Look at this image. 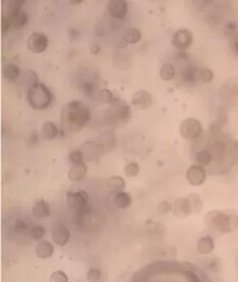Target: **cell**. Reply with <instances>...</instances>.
Wrapping results in <instances>:
<instances>
[{
	"instance_id": "f907efd6",
	"label": "cell",
	"mask_w": 238,
	"mask_h": 282,
	"mask_svg": "<svg viewBox=\"0 0 238 282\" xmlns=\"http://www.w3.org/2000/svg\"><path fill=\"white\" fill-rule=\"evenodd\" d=\"M236 263H237V268L238 269V256L237 257V260H236Z\"/></svg>"
},
{
	"instance_id": "5b68a950",
	"label": "cell",
	"mask_w": 238,
	"mask_h": 282,
	"mask_svg": "<svg viewBox=\"0 0 238 282\" xmlns=\"http://www.w3.org/2000/svg\"><path fill=\"white\" fill-rule=\"evenodd\" d=\"M89 196L86 191L80 190L76 193L68 192L67 193V205L71 210H74L77 214L78 222L81 226L83 216L88 212Z\"/></svg>"
},
{
	"instance_id": "ba28073f",
	"label": "cell",
	"mask_w": 238,
	"mask_h": 282,
	"mask_svg": "<svg viewBox=\"0 0 238 282\" xmlns=\"http://www.w3.org/2000/svg\"><path fill=\"white\" fill-rule=\"evenodd\" d=\"M238 163V141L230 140L226 142V149L223 161L221 166V170L226 171L234 167Z\"/></svg>"
},
{
	"instance_id": "681fc988",
	"label": "cell",
	"mask_w": 238,
	"mask_h": 282,
	"mask_svg": "<svg viewBox=\"0 0 238 282\" xmlns=\"http://www.w3.org/2000/svg\"><path fill=\"white\" fill-rule=\"evenodd\" d=\"M83 1V0H71L70 2H71V4H74V5H78V4H81Z\"/></svg>"
},
{
	"instance_id": "6da1fadb",
	"label": "cell",
	"mask_w": 238,
	"mask_h": 282,
	"mask_svg": "<svg viewBox=\"0 0 238 282\" xmlns=\"http://www.w3.org/2000/svg\"><path fill=\"white\" fill-rule=\"evenodd\" d=\"M91 118L88 106L80 100H73L64 106L61 113L62 124L67 130L79 133Z\"/></svg>"
},
{
	"instance_id": "44dd1931",
	"label": "cell",
	"mask_w": 238,
	"mask_h": 282,
	"mask_svg": "<svg viewBox=\"0 0 238 282\" xmlns=\"http://www.w3.org/2000/svg\"><path fill=\"white\" fill-rule=\"evenodd\" d=\"M41 134L44 139L52 140L59 135V129L53 122L47 121L43 124Z\"/></svg>"
},
{
	"instance_id": "ffe728a7",
	"label": "cell",
	"mask_w": 238,
	"mask_h": 282,
	"mask_svg": "<svg viewBox=\"0 0 238 282\" xmlns=\"http://www.w3.org/2000/svg\"><path fill=\"white\" fill-rule=\"evenodd\" d=\"M214 249V241L210 236L206 235L201 237L197 242V251L203 255L210 254Z\"/></svg>"
},
{
	"instance_id": "603a6c76",
	"label": "cell",
	"mask_w": 238,
	"mask_h": 282,
	"mask_svg": "<svg viewBox=\"0 0 238 282\" xmlns=\"http://www.w3.org/2000/svg\"><path fill=\"white\" fill-rule=\"evenodd\" d=\"M6 17L10 19L12 25L18 29L24 27L29 21L28 14L24 12H20L15 15H7Z\"/></svg>"
},
{
	"instance_id": "1f68e13d",
	"label": "cell",
	"mask_w": 238,
	"mask_h": 282,
	"mask_svg": "<svg viewBox=\"0 0 238 282\" xmlns=\"http://www.w3.org/2000/svg\"><path fill=\"white\" fill-rule=\"evenodd\" d=\"M141 38L142 33L140 30L137 28H132L125 34L124 39L127 44H135L140 42Z\"/></svg>"
},
{
	"instance_id": "2e32d148",
	"label": "cell",
	"mask_w": 238,
	"mask_h": 282,
	"mask_svg": "<svg viewBox=\"0 0 238 282\" xmlns=\"http://www.w3.org/2000/svg\"><path fill=\"white\" fill-rule=\"evenodd\" d=\"M108 9L112 18L123 19L127 12L128 4L125 0H111Z\"/></svg>"
},
{
	"instance_id": "83f0119b",
	"label": "cell",
	"mask_w": 238,
	"mask_h": 282,
	"mask_svg": "<svg viewBox=\"0 0 238 282\" xmlns=\"http://www.w3.org/2000/svg\"><path fill=\"white\" fill-rule=\"evenodd\" d=\"M114 203L119 208L126 209L132 203V196L126 192H120L116 194Z\"/></svg>"
},
{
	"instance_id": "d6986e66",
	"label": "cell",
	"mask_w": 238,
	"mask_h": 282,
	"mask_svg": "<svg viewBox=\"0 0 238 282\" xmlns=\"http://www.w3.org/2000/svg\"><path fill=\"white\" fill-rule=\"evenodd\" d=\"M54 247L51 242L47 240H42L36 245L35 253L40 259H48L53 256Z\"/></svg>"
},
{
	"instance_id": "ab89813d",
	"label": "cell",
	"mask_w": 238,
	"mask_h": 282,
	"mask_svg": "<svg viewBox=\"0 0 238 282\" xmlns=\"http://www.w3.org/2000/svg\"><path fill=\"white\" fill-rule=\"evenodd\" d=\"M94 83L91 81H84L80 85V90L84 95L87 97H91L94 94Z\"/></svg>"
},
{
	"instance_id": "4fadbf2b",
	"label": "cell",
	"mask_w": 238,
	"mask_h": 282,
	"mask_svg": "<svg viewBox=\"0 0 238 282\" xmlns=\"http://www.w3.org/2000/svg\"><path fill=\"white\" fill-rule=\"evenodd\" d=\"M132 103L137 109L141 111L148 109L153 103L152 94L146 90H139L134 94Z\"/></svg>"
},
{
	"instance_id": "d4e9b609",
	"label": "cell",
	"mask_w": 238,
	"mask_h": 282,
	"mask_svg": "<svg viewBox=\"0 0 238 282\" xmlns=\"http://www.w3.org/2000/svg\"><path fill=\"white\" fill-rule=\"evenodd\" d=\"M191 207L192 213L193 214H198L201 213L204 207V202L199 195L196 193H191L188 194L187 196Z\"/></svg>"
},
{
	"instance_id": "d590c367",
	"label": "cell",
	"mask_w": 238,
	"mask_h": 282,
	"mask_svg": "<svg viewBox=\"0 0 238 282\" xmlns=\"http://www.w3.org/2000/svg\"><path fill=\"white\" fill-rule=\"evenodd\" d=\"M25 1L22 0H13L10 1L8 4V12L7 15H15L21 12V9L22 8L23 5Z\"/></svg>"
},
{
	"instance_id": "7402d4cb",
	"label": "cell",
	"mask_w": 238,
	"mask_h": 282,
	"mask_svg": "<svg viewBox=\"0 0 238 282\" xmlns=\"http://www.w3.org/2000/svg\"><path fill=\"white\" fill-rule=\"evenodd\" d=\"M32 213L36 217H48L51 215V210L48 203L42 199L36 202L34 206L32 208Z\"/></svg>"
},
{
	"instance_id": "e575fe53",
	"label": "cell",
	"mask_w": 238,
	"mask_h": 282,
	"mask_svg": "<svg viewBox=\"0 0 238 282\" xmlns=\"http://www.w3.org/2000/svg\"><path fill=\"white\" fill-rule=\"evenodd\" d=\"M125 173L127 176L134 178L140 173V167L137 163L130 162L127 163L125 167Z\"/></svg>"
},
{
	"instance_id": "7a4b0ae2",
	"label": "cell",
	"mask_w": 238,
	"mask_h": 282,
	"mask_svg": "<svg viewBox=\"0 0 238 282\" xmlns=\"http://www.w3.org/2000/svg\"><path fill=\"white\" fill-rule=\"evenodd\" d=\"M205 224L211 232L225 235L238 230V216L233 213L213 210L207 213Z\"/></svg>"
},
{
	"instance_id": "7c38bea8",
	"label": "cell",
	"mask_w": 238,
	"mask_h": 282,
	"mask_svg": "<svg viewBox=\"0 0 238 282\" xmlns=\"http://www.w3.org/2000/svg\"><path fill=\"white\" fill-rule=\"evenodd\" d=\"M193 40V33L189 30H179L174 34L172 43L178 50H185L191 45Z\"/></svg>"
},
{
	"instance_id": "52a82bcc",
	"label": "cell",
	"mask_w": 238,
	"mask_h": 282,
	"mask_svg": "<svg viewBox=\"0 0 238 282\" xmlns=\"http://www.w3.org/2000/svg\"><path fill=\"white\" fill-rule=\"evenodd\" d=\"M80 150L83 152L84 160L85 161H97L105 154V147L102 143L89 141L82 144Z\"/></svg>"
},
{
	"instance_id": "4dcf8cb0",
	"label": "cell",
	"mask_w": 238,
	"mask_h": 282,
	"mask_svg": "<svg viewBox=\"0 0 238 282\" xmlns=\"http://www.w3.org/2000/svg\"><path fill=\"white\" fill-rule=\"evenodd\" d=\"M175 75V68L171 64H165L160 69V77L163 81H171Z\"/></svg>"
},
{
	"instance_id": "4316f807",
	"label": "cell",
	"mask_w": 238,
	"mask_h": 282,
	"mask_svg": "<svg viewBox=\"0 0 238 282\" xmlns=\"http://www.w3.org/2000/svg\"><path fill=\"white\" fill-rule=\"evenodd\" d=\"M198 68L193 66H189L184 68L182 72V79L184 82L188 84H193L198 81L197 75Z\"/></svg>"
},
{
	"instance_id": "836d02e7",
	"label": "cell",
	"mask_w": 238,
	"mask_h": 282,
	"mask_svg": "<svg viewBox=\"0 0 238 282\" xmlns=\"http://www.w3.org/2000/svg\"><path fill=\"white\" fill-rule=\"evenodd\" d=\"M97 99L99 101L108 104L114 100L113 94L108 88H103L97 93Z\"/></svg>"
},
{
	"instance_id": "7dc6e473",
	"label": "cell",
	"mask_w": 238,
	"mask_h": 282,
	"mask_svg": "<svg viewBox=\"0 0 238 282\" xmlns=\"http://www.w3.org/2000/svg\"><path fill=\"white\" fill-rule=\"evenodd\" d=\"M38 141H39V134H38L37 131H36L30 136L28 141V146H30V147H33L37 143Z\"/></svg>"
},
{
	"instance_id": "f1b7e54d",
	"label": "cell",
	"mask_w": 238,
	"mask_h": 282,
	"mask_svg": "<svg viewBox=\"0 0 238 282\" xmlns=\"http://www.w3.org/2000/svg\"><path fill=\"white\" fill-rule=\"evenodd\" d=\"M20 75V70L17 66L13 64H9L3 68V76L4 79L9 81H15Z\"/></svg>"
},
{
	"instance_id": "ee69618b",
	"label": "cell",
	"mask_w": 238,
	"mask_h": 282,
	"mask_svg": "<svg viewBox=\"0 0 238 282\" xmlns=\"http://www.w3.org/2000/svg\"><path fill=\"white\" fill-rule=\"evenodd\" d=\"M15 229L17 232H24L27 230V224L21 219H16L15 222Z\"/></svg>"
},
{
	"instance_id": "cb8c5ba5",
	"label": "cell",
	"mask_w": 238,
	"mask_h": 282,
	"mask_svg": "<svg viewBox=\"0 0 238 282\" xmlns=\"http://www.w3.org/2000/svg\"><path fill=\"white\" fill-rule=\"evenodd\" d=\"M125 185V181L123 178L120 176H112L107 181V187L112 193H115L116 194L120 192H123L124 190Z\"/></svg>"
},
{
	"instance_id": "e0dca14e",
	"label": "cell",
	"mask_w": 238,
	"mask_h": 282,
	"mask_svg": "<svg viewBox=\"0 0 238 282\" xmlns=\"http://www.w3.org/2000/svg\"><path fill=\"white\" fill-rule=\"evenodd\" d=\"M147 234L150 239L155 241L162 240L165 235V228L160 222L148 221L146 222Z\"/></svg>"
},
{
	"instance_id": "74e56055",
	"label": "cell",
	"mask_w": 238,
	"mask_h": 282,
	"mask_svg": "<svg viewBox=\"0 0 238 282\" xmlns=\"http://www.w3.org/2000/svg\"><path fill=\"white\" fill-rule=\"evenodd\" d=\"M24 83L26 85H28L29 88L39 83L37 74L33 71H28L24 75ZM28 88V89H29Z\"/></svg>"
},
{
	"instance_id": "f6af8a7d",
	"label": "cell",
	"mask_w": 238,
	"mask_h": 282,
	"mask_svg": "<svg viewBox=\"0 0 238 282\" xmlns=\"http://www.w3.org/2000/svg\"><path fill=\"white\" fill-rule=\"evenodd\" d=\"M231 36V47L232 50L234 51L235 54L238 56V33L237 31L230 35Z\"/></svg>"
},
{
	"instance_id": "277c9868",
	"label": "cell",
	"mask_w": 238,
	"mask_h": 282,
	"mask_svg": "<svg viewBox=\"0 0 238 282\" xmlns=\"http://www.w3.org/2000/svg\"><path fill=\"white\" fill-rule=\"evenodd\" d=\"M53 95L44 83H38L30 87L27 91V100L33 109L42 110L51 105Z\"/></svg>"
},
{
	"instance_id": "8992f818",
	"label": "cell",
	"mask_w": 238,
	"mask_h": 282,
	"mask_svg": "<svg viewBox=\"0 0 238 282\" xmlns=\"http://www.w3.org/2000/svg\"><path fill=\"white\" fill-rule=\"evenodd\" d=\"M179 130L183 138L189 141H193L201 136L203 127L199 120L196 118H189L181 122Z\"/></svg>"
},
{
	"instance_id": "bcb514c9",
	"label": "cell",
	"mask_w": 238,
	"mask_h": 282,
	"mask_svg": "<svg viewBox=\"0 0 238 282\" xmlns=\"http://www.w3.org/2000/svg\"><path fill=\"white\" fill-rule=\"evenodd\" d=\"M11 24L10 19L7 17L1 18V32L3 33H7L8 30H10Z\"/></svg>"
},
{
	"instance_id": "f546056e",
	"label": "cell",
	"mask_w": 238,
	"mask_h": 282,
	"mask_svg": "<svg viewBox=\"0 0 238 282\" xmlns=\"http://www.w3.org/2000/svg\"><path fill=\"white\" fill-rule=\"evenodd\" d=\"M205 266L207 270L213 273H218L222 269V261L218 257H211L206 260Z\"/></svg>"
},
{
	"instance_id": "7bdbcfd3",
	"label": "cell",
	"mask_w": 238,
	"mask_h": 282,
	"mask_svg": "<svg viewBox=\"0 0 238 282\" xmlns=\"http://www.w3.org/2000/svg\"><path fill=\"white\" fill-rule=\"evenodd\" d=\"M172 209H173V205L168 201H163L158 205V211L162 214L171 213L172 212Z\"/></svg>"
},
{
	"instance_id": "9c48e42d",
	"label": "cell",
	"mask_w": 238,
	"mask_h": 282,
	"mask_svg": "<svg viewBox=\"0 0 238 282\" xmlns=\"http://www.w3.org/2000/svg\"><path fill=\"white\" fill-rule=\"evenodd\" d=\"M71 237L68 229L61 222H55L52 226L51 239L56 245L63 247L68 244Z\"/></svg>"
},
{
	"instance_id": "c3c4849f",
	"label": "cell",
	"mask_w": 238,
	"mask_h": 282,
	"mask_svg": "<svg viewBox=\"0 0 238 282\" xmlns=\"http://www.w3.org/2000/svg\"><path fill=\"white\" fill-rule=\"evenodd\" d=\"M90 50H91V54L96 55L100 52V51H101V47L98 44H94L90 47Z\"/></svg>"
},
{
	"instance_id": "484cf974",
	"label": "cell",
	"mask_w": 238,
	"mask_h": 282,
	"mask_svg": "<svg viewBox=\"0 0 238 282\" xmlns=\"http://www.w3.org/2000/svg\"><path fill=\"white\" fill-rule=\"evenodd\" d=\"M195 161L198 166L203 167H207L213 162L211 155L207 149H202L197 152L195 155Z\"/></svg>"
},
{
	"instance_id": "d6a6232c",
	"label": "cell",
	"mask_w": 238,
	"mask_h": 282,
	"mask_svg": "<svg viewBox=\"0 0 238 282\" xmlns=\"http://www.w3.org/2000/svg\"><path fill=\"white\" fill-rule=\"evenodd\" d=\"M197 75H198V80L201 81L204 83H209L214 78V74H213L212 70L210 68H205V67L198 68Z\"/></svg>"
},
{
	"instance_id": "3957f363",
	"label": "cell",
	"mask_w": 238,
	"mask_h": 282,
	"mask_svg": "<svg viewBox=\"0 0 238 282\" xmlns=\"http://www.w3.org/2000/svg\"><path fill=\"white\" fill-rule=\"evenodd\" d=\"M132 116V108L124 100L114 99L104 113V121L111 126L126 124Z\"/></svg>"
},
{
	"instance_id": "f35d334b",
	"label": "cell",
	"mask_w": 238,
	"mask_h": 282,
	"mask_svg": "<svg viewBox=\"0 0 238 282\" xmlns=\"http://www.w3.org/2000/svg\"><path fill=\"white\" fill-rule=\"evenodd\" d=\"M68 275L62 270L55 271L50 277V282H68Z\"/></svg>"
},
{
	"instance_id": "8d00e7d4",
	"label": "cell",
	"mask_w": 238,
	"mask_h": 282,
	"mask_svg": "<svg viewBox=\"0 0 238 282\" xmlns=\"http://www.w3.org/2000/svg\"><path fill=\"white\" fill-rule=\"evenodd\" d=\"M45 228L42 225H35L30 231V236L35 241L41 240L45 235Z\"/></svg>"
},
{
	"instance_id": "9a60e30c",
	"label": "cell",
	"mask_w": 238,
	"mask_h": 282,
	"mask_svg": "<svg viewBox=\"0 0 238 282\" xmlns=\"http://www.w3.org/2000/svg\"><path fill=\"white\" fill-rule=\"evenodd\" d=\"M207 150L210 152L212 157L213 162L217 163L220 166H222L223 161L224 155H225V149H226V143L221 141H216L209 145Z\"/></svg>"
},
{
	"instance_id": "b9f144b4",
	"label": "cell",
	"mask_w": 238,
	"mask_h": 282,
	"mask_svg": "<svg viewBox=\"0 0 238 282\" xmlns=\"http://www.w3.org/2000/svg\"><path fill=\"white\" fill-rule=\"evenodd\" d=\"M101 277V272L99 269H91L87 273V279L90 282H97Z\"/></svg>"
},
{
	"instance_id": "5bb4252c",
	"label": "cell",
	"mask_w": 238,
	"mask_h": 282,
	"mask_svg": "<svg viewBox=\"0 0 238 282\" xmlns=\"http://www.w3.org/2000/svg\"><path fill=\"white\" fill-rule=\"evenodd\" d=\"M172 205H173L172 213L177 217L186 218L193 214L191 207L187 197L177 198L174 201Z\"/></svg>"
},
{
	"instance_id": "30bf717a",
	"label": "cell",
	"mask_w": 238,
	"mask_h": 282,
	"mask_svg": "<svg viewBox=\"0 0 238 282\" xmlns=\"http://www.w3.org/2000/svg\"><path fill=\"white\" fill-rule=\"evenodd\" d=\"M206 170L204 167L198 165H193L188 169L187 179L189 183L192 186H201L206 180Z\"/></svg>"
},
{
	"instance_id": "ac0fdd59",
	"label": "cell",
	"mask_w": 238,
	"mask_h": 282,
	"mask_svg": "<svg viewBox=\"0 0 238 282\" xmlns=\"http://www.w3.org/2000/svg\"><path fill=\"white\" fill-rule=\"evenodd\" d=\"M88 169L84 163L75 164L68 170V178L73 182H79L86 177Z\"/></svg>"
},
{
	"instance_id": "8fae6325",
	"label": "cell",
	"mask_w": 238,
	"mask_h": 282,
	"mask_svg": "<svg viewBox=\"0 0 238 282\" xmlns=\"http://www.w3.org/2000/svg\"><path fill=\"white\" fill-rule=\"evenodd\" d=\"M48 46V38L44 33H33L27 41V47L32 52H44Z\"/></svg>"
},
{
	"instance_id": "60d3db41",
	"label": "cell",
	"mask_w": 238,
	"mask_h": 282,
	"mask_svg": "<svg viewBox=\"0 0 238 282\" xmlns=\"http://www.w3.org/2000/svg\"><path fill=\"white\" fill-rule=\"evenodd\" d=\"M70 161L73 163V165L80 164L83 163V155L80 150H74L70 152L68 155Z\"/></svg>"
}]
</instances>
